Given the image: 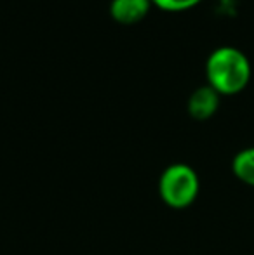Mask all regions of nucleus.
Instances as JSON below:
<instances>
[{
    "label": "nucleus",
    "instance_id": "f257e3e1",
    "mask_svg": "<svg viewBox=\"0 0 254 255\" xmlns=\"http://www.w3.org/2000/svg\"><path fill=\"white\" fill-rule=\"evenodd\" d=\"M209 85L218 94L232 96L244 91L251 80V63L237 47H218L209 54L206 63Z\"/></svg>",
    "mask_w": 254,
    "mask_h": 255
},
{
    "label": "nucleus",
    "instance_id": "7ed1b4c3",
    "mask_svg": "<svg viewBox=\"0 0 254 255\" xmlns=\"http://www.w3.org/2000/svg\"><path fill=\"white\" fill-rule=\"evenodd\" d=\"M218 106H220V94L209 84L195 89L187 104L190 117L200 122L213 117L218 111Z\"/></svg>",
    "mask_w": 254,
    "mask_h": 255
},
{
    "label": "nucleus",
    "instance_id": "20e7f679",
    "mask_svg": "<svg viewBox=\"0 0 254 255\" xmlns=\"http://www.w3.org/2000/svg\"><path fill=\"white\" fill-rule=\"evenodd\" d=\"M152 0H112L110 14L120 24H134L150 12Z\"/></svg>",
    "mask_w": 254,
    "mask_h": 255
},
{
    "label": "nucleus",
    "instance_id": "39448f33",
    "mask_svg": "<svg viewBox=\"0 0 254 255\" xmlns=\"http://www.w3.org/2000/svg\"><path fill=\"white\" fill-rule=\"evenodd\" d=\"M232 170L239 181L254 188V148H246L235 154Z\"/></svg>",
    "mask_w": 254,
    "mask_h": 255
},
{
    "label": "nucleus",
    "instance_id": "f03ea898",
    "mask_svg": "<svg viewBox=\"0 0 254 255\" xmlns=\"http://www.w3.org/2000/svg\"><path fill=\"white\" fill-rule=\"evenodd\" d=\"M199 175L190 165L185 163L169 165L159 179L160 198L173 208H185L192 205L199 195Z\"/></svg>",
    "mask_w": 254,
    "mask_h": 255
},
{
    "label": "nucleus",
    "instance_id": "423d86ee",
    "mask_svg": "<svg viewBox=\"0 0 254 255\" xmlns=\"http://www.w3.org/2000/svg\"><path fill=\"white\" fill-rule=\"evenodd\" d=\"M200 0H152L153 5H157L159 9L171 10V12H176V10H187L190 7L197 5Z\"/></svg>",
    "mask_w": 254,
    "mask_h": 255
}]
</instances>
